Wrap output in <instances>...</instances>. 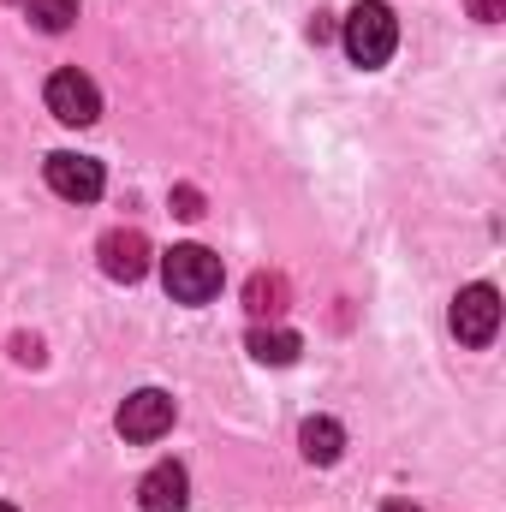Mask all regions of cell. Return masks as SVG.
Returning a JSON list of instances; mask_svg holds the SVG:
<instances>
[{"label":"cell","instance_id":"cell-1","mask_svg":"<svg viewBox=\"0 0 506 512\" xmlns=\"http://www.w3.org/2000/svg\"><path fill=\"white\" fill-rule=\"evenodd\" d=\"M221 280H227L221 256L203 251V245H173V251L161 256V286H167V298H179V304H209V298L221 292Z\"/></svg>","mask_w":506,"mask_h":512},{"label":"cell","instance_id":"cell-2","mask_svg":"<svg viewBox=\"0 0 506 512\" xmlns=\"http://www.w3.org/2000/svg\"><path fill=\"white\" fill-rule=\"evenodd\" d=\"M393 48H399V18H393V6L387 0H358L352 12H346V54L364 66V72H376L393 60Z\"/></svg>","mask_w":506,"mask_h":512},{"label":"cell","instance_id":"cell-3","mask_svg":"<svg viewBox=\"0 0 506 512\" xmlns=\"http://www.w3.org/2000/svg\"><path fill=\"white\" fill-rule=\"evenodd\" d=\"M42 96H48V114H54L60 126H96V120H102V90H96V78L78 72V66H60Z\"/></svg>","mask_w":506,"mask_h":512},{"label":"cell","instance_id":"cell-4","mask_svg":"<svg viewBox=\"0 0 506 512\" xmlns=\"http://www.w3.org/2000/svg\"><path fill=\"white\" fill-rule=\"evenodd\" d=\"M453 334H459V346H489L501 334V292L489 280H477L453 298Z\"/></svg>","mask_w":506,"mask_h":512},{"label":"cell","instance_id":"cell-5","mask_svg":"<svg viewBox=\"0 0 506 512\" xmlns=\"http://www.w3.org/2000/svg\"><path fill=\"white\" fill-rule=\"evenodd\" d=\"M102 185H108V173H102L96 155H78V149H54V155H48V191H54V197H66V203H96Z\"/></svg>","mask_w":506,"mask_h":512},{"label":"cell","instance_id":"cell-6","mask_svg":"<svg viewBox=\"0 0 506 512\" xmlns=\"http://www.w3.org/2000/svg\"><path fill=\"white\" fill-rule=\"evenodd\" d=\"M114 429L137 441V447H149V441H161L167 429H173V393H161V387H137L126 405H120V417H114Z\"/></svg>","mask_w":506,"mask_h":512},{"label":"cell","instance_id":"cell-7","mask_svg":"<svg viewBox=\"0 0 506 512\" xmlns=\"http://www.w3.org/2000/svg\"><path fill=\"white\" fill-rule=\"evenodd\" d=\"M137 507L143 512H185L191 507V477L179 459H161L143 483H137Z\"/></svg>","mask_w":506,"mask_h":512},{"label":"cell","instance_id":"cell-8","mask_svg":"<svg viewBox=\"0 0 506 512\" xmlns=\"http://www.w3.org/2000/svg\"><path fill=\"white\" fill-rule=\"evenodd\" d=\"M102 274H108V280H143V274H149V239H143V233H137V227H114V233H108V239H102Z\"/></svg>","mask_w":506,"mask_h":512},{"label":"cell","instance_id":"cell-9","mask_svg":"<svg viewBox=\"0 0 506 512\" xmlns=\"http://www.w3.org/2000/svg\"><path fill=\"white\" fill-rule=\"evenodd\" d=\"M298 447H304V459H310V465H334V459L346 453V429H340L334 417H304Z\"/></svg>","mask_w":506,"mask_h":512},{"label":"cell","instance_id":"cell-10","mask_svg":"<svg viewBox=\"0 0 506 512\" xmlns=\"http://www.w3.org/2000/svg\"><path fill=\"white\" fill-rule=\"evenodd\" d=\"M245 346H251L256 364H274V370H286V364L304 352V340H298L292 328H262V322L251 328V340H245Z\"/></svg>","mask_w":506,"mask_h":512},{"label":"cell","instance_id":"cell-11","mask_svg":"<svg viewBox=\"0 0 506 512\" xmlns=\"http://www.w3.org/2000/svg\"><path fill=\"white\" fill-rule=\"evenodd\" d=\"M245 304H251V316H280L286 310V280L280 274H251V286H245Z\"/></svg>","mask_w":506,"mask_h":512},{"label":"cell","instance_id":"cell-12","mask_svg":"<svg viewBox=\"0 0 506 512\" xmlns=\"http://www.w3.org/2000/svg\"><path fill=\"white\" fill-rule=\"evenodd\" d=\"M24 12H30V24L48 30V36H60V30L78 24V0H24Z\"/></svg>","mask_w":506,"mask_h":512},{"label":"cell","instance_id":"cell-13","mask_svg":"<svg viewBox=\"0 0 506 512\" xmlns=\"http://www.w3.org/2000/svg\"><path fill=\"white\" fill-rule=\"evenodd\" d=\"M173 215L197 221V215H203V191H197V185H179V191H173Z\"/></svg>","mask_w":506,"mask_h":512},{"label":"cell","instance_id":"cell-14","mask_svg":"<svg viewBox=\"0 0 506 512\" xmlns=\"http://www.w3.org/2000/svg\"><path fill=\"white\" fill-rule=\"evenodd\" d=\"M471 6V18H483V24H501L506 18V0H465Z\"/></svg>","mask_w":506,"mask_h":512},{"label":"cell","instance_id":"cell-15","mask_svg":"<svg viewBox=\"0 0 506 512\" xmlns=\"http://www.w3.org/2000/svg\"><path fill=\"white\" fill-rule=\"evenodd\" d=\"M12 352H18V364H42V346L36 340H12Z\"/></svg>","mask_w":506,"mask_h":512},{"label":"cell","instance_id":"cell-16","mask_svg":"<svg viewBox=\"0 0 506 512\" xmlns=\"http://www.w3.org/2000/svg\"><path fill=\"white\" fill-rule=\"evenodd\" d=\"M328 36H334V24H328V12H316L310 18V42H328Z\"/></svg>","mask_w":506,"mask_h":512},{"label":"cell","instance_id":"cell-17","mask_svg":"<svg viewBox=\"0 0 506 512\" xmlns=\"http://www.w3.org/2000/svg\"><path fill=\"white\" fill-rule=\"evenodd\" d=\"M381 512H423V507H417V501H387Z\"/></svg>","mask_w":506,"mask_h":512},{"label":"cell","instance_id":"cell-18","mask_svg":"<svg viewBox=\"0 0 506 512\" xmlns=\"http://www.w3.org/2000/svg\"><path fill=\"white\" fill-rule=\"evenodd\" d=\"M0 512H18V507H6V501H0Z\"/></svg>","mask_w":506,"mask_h":512},{"label":"cell","instance_id":"cell-19","mask_svg":"<svg viewBox=\"0 0 506 512\" xmlns=\"http://www.w3.org/2000/svg\"><path fill=\"white\" fill-rule=\"evenodd\" d=\"M18 6H24V0H18Z\"/></svg>","mask_w":506,"mask_h":512}]
</instances>
